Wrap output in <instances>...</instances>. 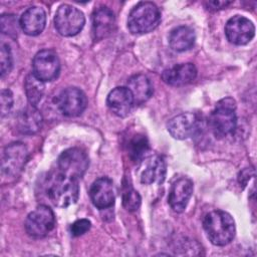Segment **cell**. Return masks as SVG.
<instances>
[{
    "instance_id": "cell-1",
    "label": "cell",
    "mask_w": 257,
    "mask_h": 257,
    "mask_svg": "<svg viewBox=\"0 0 257 257\" xmlns=\"http://www.w3.org/2000/svg\"><path fill=\"white\" fill-rule=\"evenodd\" d=\"M203 228L210 242L216 246L229 244L236 233L233 217L222 210H214L207 213L203 219Z\"/></svg>"
},
{
    "instance_id": "cell-2",
    "label": "cell",
    "mask_w": 257,
    "mask_h": 257,
    "mask_svg": "<svg viewBox=\"0 0 257 257\" xmlns=\"http://www.w3.org/2000/svg\"><path fill=\"white\" fill-rule=\"evenodd\" d=\"M47 197L59 208H66L74 204L79 196L78 179L57 172L48 179Z\"/></svg>"
},
{
    "instance_id": "cell-3",
    "label": "cell",
    "mask_w": 257,
    "mask_h": 257,
    "mask_svg": "<svg viewBox=\"0 0 257 257\" xmlns=\"http://www.w3.org/2000/svg\"><path fill=\"white\" fill-rule=\"evenodd\" d=\"M209 125L217 138L231 135L237 125L235 99L225 97L219 100L209 116Z\"/></svg>"
},
{
    "instance_id": "cell-4",
    "label": "cell",
    "mask_w": 257,
    "mask_h": 257,
    "mask_svg": "<svg viewBox=\"0 0 257 257\" xmlns=\"http://www.w3.org/2000/svg\"><path fill=\"white\" fill-rule=\"evenodd\" d=\"M161 12L153 2H140L128 14L127 28L133 34H146L157 28Z\"/></svg>"
},
{
    "instance_id": "cell-5",
    "label": "cell",
    "mask_w": 257,
    "mask_h": 257,
    "mask_svg": "<svg viewBox=\"0 0 257 257\" xmlns=\"http://www.w3.org/2000/svg\"><path fill=\"white\" fill-rule=\"evenodd\" d=\"M84 24V14L79 9L68 4L59 6L54 16V25L57 32L65 37L78 34Z\"/></svg>"
},
{
    "instance_id": "cell-6",
    "label": "cell",
    "mask_w": 257,
    "mask_h": 257,
    "mask_svg": "<svg viewBox=\"0 0 257 257\" xmlns=\"http://www.w3.org/2000/svg\"><path fill=\"white\" fill-rule=\"evenodd\" d=\"M55 227L53 211L46 205H40L30 212L25 221V230L33 238H43Z\"/></svg>"
},
{
    "instance_id": "cell-7",
    "label": "cell",
    "mask_w": 257,
    "mask_h": 257,
    "mask_svg": "<svg viewBox=\"0 0 257 257\" xmlns=\"http://www.w3.org/2000/svg\"><path fill=\"white\" fill-rule=\"evenodd\" d=\"M88 166L89 160L86 153L78 148L65 150L57 161L58 172L78 180L83 177Z\"/></svg>"
},
{
    "instance_id": "cell-8",
    "label": "cell",
    "mask_w": 257,
    "mask_h": 257,
    "mask_svg": "<svg viewBox=\"0 0 257 257\" xmlns=\"http://www.w3.org/2000/svg\"><path fill=\"white\" fill-rule=\"evenodd\" d=\"M28 160V150L22 143L8 145L2 156V174L7 178H16L22 172Z\"/></svg>"
},
{
    "instance_id": "cell-9",
    "label": "cell",
    "mask_w": 257,
    "mask_h": 257,
    "mask_svg": "<svg viewBox=\"0 0 257 257\" xmlns=\"http://www.w3.org/2000/svg\"><path fill=\"white\" fill-rule=\"evenodd\" d=\"M32 71L33 75L43 82L56 79L60 71V61L57 54L51 49L37 52L32 60Z\"/></svg>"
},
{
    "instance_id": "cell-10",
    "label": "cell",
    "mask_w": 257,
    "mask_h": 257,
    "mask_svg": "<svg viewBox=\"0 0 257 257\" xmlns=\"http://www.w3.org/2000/svg\"><path fill=\"white\" fill-rule=\"evenodd\" d=\"M167 127L174 139L186 140L200 133L202 119L197 113L184 112L171 118Z\"/></svg>"
},
{
    "instance_id": "cell-11",
    "label": "cell",
    "mask_w": 257,
    "mask_h": 257,
    "mask_svg": "<svg viewBox=\"0 0 257 257\" xmlns=\"http://www.w3.org/2000/svg\"><path fill=\"white\" fill-rule=\"evenodd\" d=\"M58 109L65 116H77L81 114L87 105L84 92L77 87H67L56 97Z\"/></svg>"
},
{
    "instance_id": "cell-12",
    "label": "cell",
    "mask_w": 257,
    "mask_h": 257,
    "mask_svg": "<svg viewBox=\"0 0 257 257\" xmlns=\"http://www.w3.org/2000/svg\"><path fill=\"white\" fill-rule=\"evenodd\" d=\"M225 34L229 42L235 45H245L253 39L255 35V26L248 18L241 15H235L227 21Z\"/></svg>"
},
{
    "instance_id": "cell-13",
    "label": "cell",
    "mask_w": 257,
    "mask_h": 257,
    "mask_svg": "<svg viewBox=\"0 0 257 257\" xmlns=\"http://www.w3.org/2000/svg\"><path fill=\"white\" fill-rule=\"evenodd\" d=\"M89 197L92 204L99 210L110 208L114 204L113 183L107 177L96 179L90 186Z\"/></svg>"
},
{
    "instance_id": "cell-14",
    "label": "cell",
    "mask_w": 257,
    "mask_h": 257,
    "mask_svg": "<svg viewBox=\"0 0 257 257\" xmlns=\"http://www.w3.org/2000/svg\"><path fill=\"white\" fill-rule=\"evenodd\" d=\"M193 190V182L190 179L186 177L178 179L172 185L168 197V202L171 208L177 213L183 212L192 197Z\"/></svg>"
},
{
    "instance_id": "cell-15",
    "label": "cell",
    "mask_w": 257,
    "mask_h": 257,
    "mask_svg": "<svg viewBox=\"0 0 257 257\" xmlns=\"http://www.w3.org/2000/svg\"><path fill=\"white\" fill-rule=\"evenodd\" d=\"M106 104L111 112L119 117L126 116L135 105L131 90L124 86L113 88L107 95Z\"/></svg>"
},
{
    "instance_id": "cell-16",
    "label": "cell",
    "mask_w": 257,
    "mask_h": 257,
    "mask_svg": "<svg viewBox=\"0 0 257 257\" xmlns=\"http://www.w3.org/2000/svg\"><path fill=\"white\" fill-rule=\"evenodd\" d=\"M92 35L95 40H101L112 33L115 27L114 13L105 6L96 8L91 17Z\"/></svg>"
},
{
    "instance_id": "cell-17",
    "label": "cell",
    "mask_w": 257,
    "mask_h": 257,
    "mask_svg": "<svg viewBox=\"0 0 257 257\" xmlns=\"http://www.w3.org/2000/svg\"><path fill=\"white\" fill-rule=\"evenodd\" d=\"M197 77V68L193 63L176 64L162 73V79L172 86L187 85Z\"/></svg>"
},
{
    "instance_id": "cell-18",
    "label": "cell",
    "mask_w": 257,
    "mask_h": 257,
    "mask_svg": "<svg viewBox=\"0 0 257 257\" xmlns=\"http://www.w3.org/2000/svg\"><path fill=\"white\" fill-rule=\"evenodd\" d=\"M19 23L20 28L25 34L36 36L40 34L45 28L46 13L41 7H29L22 13L19 19Z\"/></svg>"
},
{
    "instance_id": "cell-19",
    "label": "cell",
    "mask_w": 257,
    "mask_h": 257,
    "mask_svg": "<svg viewBox=\"0 0 257 257\" xmlns=\"http://www.w3.org/2000/svg\"><path fill=\"white\" fill-rule=\"evenodd\" d=\"M42 114L34 106L29 105L20 110L16 116V128L24 135L36 134L42 126Z\"/></svg>"
},
{
    "instance_id": "cell-20",
    "label": "cell",
    "mask_w": 257,
    "mask_h": 257,
    "mask_svg": "<svg viewBox=\"0 0 257 257\" xmlns=\"http://www.w3.org/2000/svg\"><path fill=\"white\" fill-rule=\"evenodd\" d=\"M196 34L190 26H178L174 28L169 35V44L171 48L178 52L191 49L194 46Z\"/></svg>"
},
{
    "instance_id": "cell-21",
    "label": "cell",
    "mask_w": 257,
    "mask_h": 257,
    "mask_svg": "<svg viewBox=\"0 0 257 257\" xmlns=\"http://www.w3.org/2000/svg\"><path fill=\"white\" fill-rule=\"evenodd\" d=\"M167 166L164 159L160 156L152 157L146 164L141 175V182L146 185L162 184L165 180Z\"/></svg>"
},
{
    "instance_id": "cell-22",
    "label": "cell",
    "mask_w": 257,
    "mask_h": 257,
    "mask_svg": "<svg viewBox=\"0 0 257 257\" xmlns=\"http://www.w3.org/2000/svg\"><path fill=\"white\" fill-rule=\"evenodd\" d=\"M127 88L131 90L135 104H142L146 102L153 94L154 88L151 80L145 74H136L127 81Z\"/></svg>"
},
{
    "instance_id": "cell-23",
    "label": "cell",
    "mask_w": 257,
    "mask_h": 257,
    "mask_svg": "<svg viewBox=\"0 0 257 257\" xmlns=\"http://www.w3.org/2000/svg\"><path fill=\"white\" fill-rule=\"evenodd\" d=\"M24 88L29 103L36 106L44 94V82L36 78L33 73H31L26 76Z\"/></svg>"
},
{
    "instance_id": "cell-24",
    "label": "cell",
    "mask_w": 257,
    "mask_h": 257,
    "mask_svg": "<svg viewBox=\"0 0 257 257\" xmlns=\"http://www.w3.org/2000/svg\"><path fill=\"white\" fill-rule=\"evenodd\" d=\"M149 142L144 135H135L127 144V152L133 162L142 161L149 152Z\"/></svg>"
},
{
    "instance_id": "cell-25",
    "label": "cell",
    "mask_w": 257,
    "mask_h": 257,
    "mask_svg": "<svg viewBox=\"0 0 257 257\" xmlns=\"http://www.w3.org/2000/svg\"><path fill=\"white\" fill-rule=\"evenodd\" d=\"M141 196L140 194L133 189V187L131 186H125L123 193H122V204L123 207L127 210V211H136L139 209L140 205H141Z\"/></svg>"
},
{
    "instance_id": "cell-26",
    "label": "cell",
    "mask_w": 257,
    "mask_h": 257,
    "mask_svg": "<svg viewBox=\"0 0 257 257\" xmlns=\"http://www.w3.org/2000/svg\"><path fill=\"white\" fill-rule=\"evenodd\" d=\"M18 26H20V23L17 22L15 15L2 14V16H1V31H2V33L15 37L17 35Z\"/></svg>"
},
{
    "instance_id": "cell-27",
    "label": "cell",
    "mask_w": 257,
    "mask_h": 257,
    "mask_svg": "<svg viewBox=\"0 0 257 257\" xmlns=\"http://www.w3.org/2000/svg\"><path fill=\"white\" fill-rule=\"evenodd\" d=\"M12 53L10 47L7 44L1 45L0 51V67H1V76L4 77L7 73L10 72L12 68Z\"/></svg>"
},
{
    "instance_id": "cell-28",
    "label": "cell",
    "mask_w": 257,
    "mask_h": 257,
    "mask_svg": "<svg viewBox=\"0 0 257 257\" xmlns=\"http://www.w3.org/2000/svg\"><path fill=\"white\" fill-rule=\"evenodd\" d=\"M91 227V223L87 219H79L76 220L70 226V233L74 237H78L86 233Z\"/></svg>"
},
{
    "instance_id": "cell-29",
    "label": "cell",
    "mask_w": 257,
    "mask_h": 257,
    "mask_svg": "<svg viewBox=\"0 0 257 257\" xmlns=\"http://www.w3.org/2000/svg\"><path fill=\"white\" fill-rule=\"evenodd\" d=\"M13 106V94L9 89H3L1 91V114L5 116L8 114Z\"/></svg>"
},
{
    "instance_id": "cell-30",
    "label": "cell",
    "mask_w": 257,
    "mask_h": 257,
    "mask_svg": "<svg viewBox=\"0 0 257 257\" xmlns=\"http://www.w3.org/2000/svg\"><path fill=\"white\" fill-rule=\"evenodd\" d=\"M207 4H208V7H210L209 9L219 10L227 7L229 4H231V2L230 1H210Z\"/></svg>"
}]
</instances>
